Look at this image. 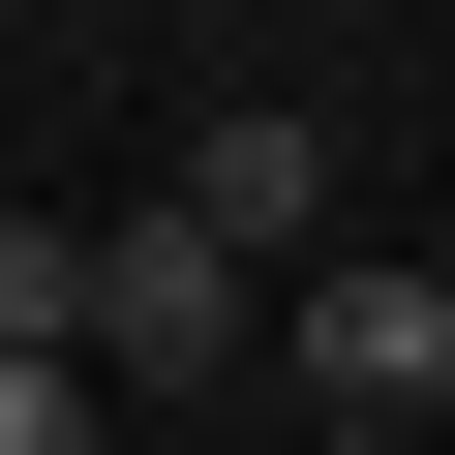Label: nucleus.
<instances>
[{"label":"nucleus","instance_id":"4","mask_svg":"<svg viewBox=\"0 0 455 455\" xmlns=\"http://www.w3.org/2000/svg\"><path fill=\"white\" fill-rule=\"evenodd\" d=\"M0 364H92V243L61 212H0Z\"/></svg>","mask_w":455,"mask_h":455},{"label":"nucleus","instance_id":"2","mask_svg":"<svg viewBox=\"0 0 455 455\" xmlns=\"http://www.w3.org/2000/svg\"><path fill=\"white\" fill-rule=\"evenodd\" d=\"M274 364H304V425H334V455H425V425H455V274H304V304H274Z\"/></svg>","mask_w":455,"mask_h":455},{"label":"nucleus","instance_id":"1","mask_svg":"<svg viewBox=\"0 0 455 455\" xmlns=\"http://www.w3.org/2000/svg\"><path fill=\"white\" fill-rule=\"evenodd\" d=\"M243 364H274V274L212 212H122L92 243V395H243Z\"/></svg>","mask_w":455,"mask_h":455},{"label":"nucleus","instance_id":"3","mask_svg":"<svg viewBox=\"0 0 455 455\" xmlns=\"http://www.w3.org/2000/svg\"><path fill=\"white\" fill-rule=\"evenodd\" d=\"M152 212H212V243H243V274H274V243H334V122H304V92H212Z\"/></svg>","mask_w":455,"mask_h":455}]
</instances>
